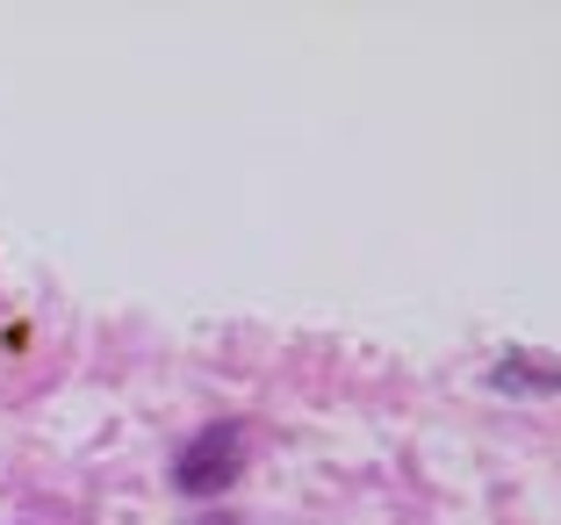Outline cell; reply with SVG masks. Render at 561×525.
<instances>
[{
    "label": "cell",
    "mask_w": 561,
    "mask_h": 525,
    "mask_svg": "<svg viewBox=\"0 0 561 525\" xmlns=\"http://www.w3.org/2000/svg\"><path fill=\"white\" fill-rule=\"evenodd\" d=\"M238 468H245V440H238L231 425H209L187 440V454L173 460V482H181L187 497H224L238 482Z\"/></svg>",
    "instance_id": "1"
},
{
    "label": "cell",
    "mask_w": 561,
    "mask_h": 525,
    "mask_svg": "<svg viewBox=\"0 0 561 525\" xmlns=\"http://www.w3.org/2000/svg\"><path fill=\"white\" fill-rule=\"evenodd\" d=\"M496 389H554V375H547V367H533V361H504L496 367Z\"/></svg>",
    "instance_id": "2"
},
{
    "label": "cell",
    "mask_w": 561,
    "mask_h": 525,
    "mask_svg": "<svg viewBox=\"0 0 561 525\" xmlns=\"http://www.w3.org/2000/svg\"><path fill=\"white\" fill-rule=\"evenodd\" d=\"M202 525H238V518H202Z\"/></svg>",
    "instance_id": "3"
}]
</instances>
